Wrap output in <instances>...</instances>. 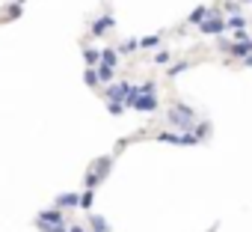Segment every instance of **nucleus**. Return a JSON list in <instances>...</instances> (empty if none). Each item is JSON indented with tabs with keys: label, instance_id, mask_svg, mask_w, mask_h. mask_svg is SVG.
<instances>
[{
	"label": "nucleus",
	"instance_id": "1",
	"mask_svg": "<svg viewBox=\"0 0 252 232\" xmlns=\"http://www.w3.org/2000/svg\"><path fill=\"white\" fill-rule=\"evenodd\" d=\"M155 104H158V101H155V98H149V95H146V98H140V101H137V107H143V110H152V107H155Z\"/></svg>",
	"mask_w": 252,
	"mask_h": 232
}]
</instances>
